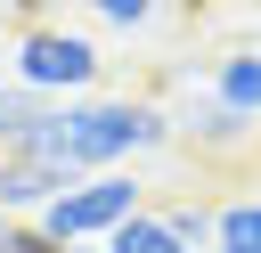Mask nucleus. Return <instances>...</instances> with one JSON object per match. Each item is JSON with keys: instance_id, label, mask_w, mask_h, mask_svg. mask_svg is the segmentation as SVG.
Masks as SVG:
<instances>
[{"instance_id": "nucleus-12", "label": "nucleus", "mask_w": 261, "mask_h": 253, "mask_svg": "<svg viewBox=\"0 0 261 253\" xmlns=\"http://www.w3.org/2000/svg\"><path fill=\"white\" fill-rule=\"evenodd\" d=\"M0 253H65L41 237V220H0Z\"/></svg>"}, {"instance_id": "nucleus-1", "label": "nucleus", "mask_w": 261, "mask_h": 253, "mask_svg": "<svg viewBox=\"0 0 261 253\" xmlns=\"http://www.w3.org/2000/svg\"><path fill=\"white\" fill-rule=\"evenodd\" d=\"M179 122L155 106V98H73V106H49V122L33 131L24 155L57 163L65 180H98V171H130V155L163 147Z\"/></svg>"}, {"instance_id": "nucleus-10", "label": "nucleus", "mask_w": 261, "mask_h": 253, "mask_svg": "<svg viewBox=\"0 0 261 253\" xmlns=\"http://www.w3.org/2000/svg\"><path fill=\"white\" fill-rule=\"evenodd\" d=\"M163 220H171V237L188 245V253H212V220H220V204H196V196H179V204H155Z\"/></svg>"}, {"instance_id": "nucleus-9", "label": "nucleus", "mask_w": 261, "mask_h": 253, "mask_svg": "<svg viewBox=\"0 0 261 253\" xmlns=\"http://www.w3.org/2000/svg\"><path fill=\"white\" fill-rule=\"evenodd\" d=\"M106 253H188V245H179V237H171V220L147 204L139 220H122V229L106 237Z\"/></svg>"}, {"instance_id": "nucleus-7", "label": "nucleus", "mask_w": 261, "mask_h": 253, "mask_svg": "<svg viewBox=\"0 0 261 253\" xmlns=\"http://www.w3.org/2000/svg\"><path fill=\"white\" fill-rule=\"evenodd\" d=\"M212 253H261V196H228V204H220Z\"/></svg>"}, {"instance_id": "nucleus-6", "label": "nucleus", "mask_w": 261, "mask_h": 253, "mask_svg": "<svg viewBox=\"0 0 261 253\" xmlns=\"http://www.w3.org/2000/svg\"><path fill=\"white\" fill-rule=\"evenodd\" d=\"M179 131H188L196 147H212V155H228V147H245V139H253V122H245V114H228L220 98H204V106H196Z\"/></svg>"}, {"instance_id": "nucleus-8", "label": "nucleus", "mask_w": 261, "mask_h": 253, "mask_svg": "<svg viewBox=\"0 0 261 253\" xmlns=\"http://www.w3.org/2000/svg\"><path fill=\"white\" fill-rule=\"evenodd\" d=\"M49 122V98H33V90H16V82H0V155L8 147H33V131Z\"/></svg>"}, {"instance_id": "nucleus-13", "label": "nucleus", "mask_w": 261, "mask_h": 253, "mask_svg": "<svg viewBox=\"0 0 261 253\" xmlns=\"http://www.w3.org/2000/svg\"><path fill=\"white\" fill-rule=\"evenodd\" d=\"M65 253H106V245H65Z\"/></svg>"}, {"instance_id": "nucleus-2", "label": "nucleus", "mask_w": 261, "mask_h": 253, "mask_svg": "<svg viewBox=\"0 0 261 253\" xmlns=\"http://www.w3.org/2000/svg\"><path fill=\"white\" fill-rule=\"evenodd\" d=\"M98 41L90 33H65V24H33V33H16V49H8V82L16 90H33V98H49V106H73V98H90L98 90Z\"/></svg>"}, {"instance_id": "nucleus-11", "label": "nucleus", "mask_w": 261, "mask_h": 253, "mask_svg": "<svg viewBox=\"0 0 261 253\" xmlns=\"http://www.w3.org/2000/svg\"><path fill=\"white\" fill-rule=\"evenodd\" d=\"M82 8H90L98 24H122V33H130V24H147V16L163 8V0H82Z\"/></svg>"}, {"instance_id": "nucleus-3", "label": "nucleus", "mask_w": 261, "mask_h": 253, "mask_svg": "<svg viewBox=\"0 0 261 253\" xmlns=\"http://www.w3.org/2000/svg\"><path fill=\"white\" fill-rule=\"evenodd\" d=\"M147 212V180L139 171H98V180H73L65 196H49L41 212V237L49 245H106L122 220Z\"/></svg>"}, {"instance_id": "nucleus-4", "label": "nucleus", "mask_w": 261, "mask_h": 253, "mask_svg": "<svg viewBox=\"0 0 261 253\" xmlns=\"http://www.w3.org/2000/svg\"><path fill=\"white\" fill-rule=\"evenodd\" d=\"M65 188H73V180H65L57 163H41V155H24V147L0 155V220H41L49 196H65Z\"/></svg>"}, {"instance_id": "nucleus-5", "label": "nucleus", "mask_w": 261, "mask_h": 253, "mask_svg": "<svg viewBox=\"0 0 261 253\" xmlns=\"http://www.w3.org/2000/svg\"><path fill=\"white\" fill-rule=\"evenodd\" d=\"M212 98H220L228 114L261 122V49H228V57H212Z\"/></svg>"}]
</instances>
